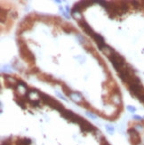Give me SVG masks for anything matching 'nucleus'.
<instances>
[{
  "label": "nucleus",
  "instance_id": "obj_1",
  "mask_svg": "<svg viewBox=\"0 0 144 145\" xmlns=\"http://www.w3.org/2000/svg\"><path fill=\"white\" fill-rule=\"evenodd\" d=\"M39 96H40V98L41 100L43 101L45 104H46L48 105L49 107H51L52 109H54L58 110L59 112L62 113V112L64 111L65 109L64 107L62 106V104H61L58 101H56L55 99L52 98L51 96L48 95V94H45V93H39Z\"/></svg>",
  "mask_w": 144,
  "mask_h": 145
},
{
  "label": "nucleus",
  "instance_id": "obj_2",
  "mask_svg": "<svg viewBox=\"0 0 144 145\" xmlns=\"http://www.w3.org/2000/svg\"><path fill=\"white\" fill-rule=\"evenodd\" d=\"M20 55L21 59H23L28 65H33L35 62V57L33 54L30 52V50L28 49L27 45L23 42H21L20 44Z\"/></svg>",
  "mask_w": 144,
  "mask_h": 145
},
{
  "label": "nucleus",
  "instance_id": "obj_3",
  "mask_svg": "<svg viewBox=\"0 0 144 145\" xmlns=\"http://www.w3.org/2000/svg\"><path fill=\"white\" fill-rule=\"evenodd\" d=\"M108 59L110 60V62H112V64H113L114 68H115V70H116L117 71H118L121 68L124 67V66L126 65L124 57L121 56L119 54H117V53L116 52H114L113 54H112V55H111Z\"/></svg>",
  "mask_w": 144,
  "mask_h": 145
},
{
  "label": "nucleus",
  "instance_id": "obj_4",
  "mask_svg": "<svg viewBox=\"0 0 144 145\" xmlns=\"http://www.w3.org/2000/svg\"><path fill=\"white\" fill-rule=\"evenodd\" d=\"M61 114H62V116L65 119L69 120L70 122H73V123L79 124L80 122H81V120L83 119V118H81V117L77 114H75L74 112H72L71 110H68V109H65L64 111L62 112V113H61Z\"/></svg>",
  "mask_w": 144,
  "mask_h": 145
},
{
  "label": "nucleus",
  "instance_id": "obj_5",
  "mask_svg": "<svg viewBox=\"0 0 144 145\" xmlns=\"http://www.w3.org/2000/svg\"><path fill=\"white\" fill-rule=\"evenodd\" d=\"M128 134L130 135L131 143L134 145H138L141 143V137H140L139 132L136 131L134 128H130L128 129Z\"/></svg>",
  "mask_w": 144,
  "mask_h": 145
},
{
  "label": "nucleus",
  "instance_id": "obj_6",
  "mask_svg": "<svg viewBox=\"0 0 144 145\" xmlns=\"http://www.w3.org/2000/svg\"><path fill=\"white\" fill-rule=\"evenodd\" d=\"M78 125H79L80 129H81V131H82V132L88 133V132H93V131H94V130H95V127H94V126H93V125H92L91 123H89L88 121L85 120L84 118L81 120V122H80Z\"/></svg>",
  "mask_w": 144,
  "mask_h": 145
},
{
  "label": "nucleus",
  "instance_id": "obj_7",
  "mask_svg": "<svg viewBox=\"0 0 144 145\" xmlns=\"http://www.w3.org/2000/svg\"><path fill=\"white\" fill-rule=\"evenodd\" d=\"M77 22H78V25H79V26L82 28L83 30L85 31V32L87 34V35H89V36H92V37H93V36L95 35L94 31L92 29V28L90 27V25H88V23L85 21H84V20H78V21H77Z\"/></svg>",
  "mask_w": 144,
  "mask_h": 145
},
{
  "label": "nucleus",
  "instance_id": "obj_8",
  "mask_svg": "<svg viewBox=\"0 0 144 145\" xmlns=\"http://www.w3.org/2000/svg\"><path fill=\"white\" fill-rule=\"evenodd\" d=\"M93 38L94 39V41L95 43L97 44L98 45V48L100 50H102L104 47H105V43H104V38H103L102 36H100V34H96L93 36Z\"/></svg>",
  "mask_w": 144,
  "mask_h": 145
},
{
  "label": "nucleus",
  "instance_id": "obj_9",
  "mask_svg": "<svg viewBox=\"0 0 144 145\" xmlns=\"http://www.w3.org/2000/svg\"><path fill=\"white\" fill-rule=\"evenodd\" d=\"M38 78L45 81V82H51V81H53V78L50 75H46V74H42L41 76H38Z\"/></svg>",
  "mask_w": 144,
  "mask_h": 145
},
{
  "label": "nucleus",
  "instance_id": "obj_10",
  "mask_svg": "<svg viewBox=\"0 0 144 145\" xmlns=\"http://www.w3.org/2000/svg\"><path fill=\"white\" fill-rule=\"evenodd\" d=\"M62 91L65 93V94L66 95H69V96H70L71 95V93H72V92L70 91V89L69 87H68L66 85H64V84H62Z\"/></svg>",
  "mask_w": 144,
  "mask_h": 145
},
{
  "label": "nucleus",
  "instance_id": "obj_11",
  "mask_svg": "<svg viewBox=\"0 0 144 145\" xmlns=\"http://www.w3.org/2000/svg\"><path fill=\"white\" fill-rule=\"evenodd\" d=\"M6 13H7L6 11L4 10V9H1V22H2V23L5 22V18H6Z\"/></svg>",
  "mask_w": 144,
  "mask_h": 145
},
{
  "label": "nucleus",
  "instance_id": "obj_12",
  "mask_svg": "<svg viewBox=\"0 0 144 145\" xmlns=\"http://www.w3.org/2000/svg\"><path fill=\"white\" fill-rule=\"evenodd\" d=\"M134 129L136 130V131H138V132H142L143 131V127H142V125H140V124H136L135 126H134Z\"/></svg>",
  "mask_w": 144,
  "mask_h": 145
},
{
  "label": "nucleus",
  "instance_id": "obj_13",
  "mask_svg": "<svg viewBox=\"0 0 144 145\" xmlns=\"http://www.w3.org/2000/svg\"><path fill=\"white\" fill-rule=\"evenodd\" d=\"M106 129H107V131H108L109 134H111V135H113L114 134V127H112V126H110V125H106Z\"/></svg>",
  "mask_w": 144,
  "mask_h": 145
},
{
  "label": "nucleus",
  "instance_id": "obj_14",
  "mask_svg": "<svg viewBox=\"0 0 144 145\" xmlns=\"http://www.w3.org/2000/svg\"><path fill=\"white\" fill-rule=\"evenodd\" d=\"M127 109H128L130 112H132V113H134V112L136 111V108H135V107H134V106H131V105L127 106Z\"/></svg>",
  "mask_w": 144,
  "mask_h": 145
},
{
  "label": "nucleus",
  "instance_id": "obj_15",
  "mask_svg": "<svg viewBox=\"0 0 144 145\" xmlns=\"http://www.w3.org/2000/svg\"><path fill=\"white\" fill-rule=\"evenodd\" d=\"M86 116H88L89 118H91L92 119H96V116L94 114H93L90 111H86Z\"/></svg>",
  "mask_w": 144,
  "mask_h": 145
},
{
  "label": "nucleus",
  "instance_id": "obj_16",
  "mask_svg": "<svg viewBox=\"0 0 144 145\" xmlns=\"http://www.w3.org/2000/svg\"><path fill=\"white\" fill-rule=\"evenodd\" d=\"M100 145H110V144L105 140V138H102V140L100 142Z\"/></svg>",
  "mask_w": 144,
  "mask_h": 145
},
{
  "label": "nucleus",
  "instance_id": "obj_17",
  "mask_svg": "<svg viewBox=\"0 0 144 145\" xmlns=\"http://www.w3.org/2000/svg\"><path fill=\"white\" fill-rule=\"evenodd\" d=\"M38 103H39V101H31V104L33 105V106H38Z\"/></svg>",
  "mask_w": 144,
  "mask_h": 145
},
{
  "label": "nucleus",
  "instance_id": "obj_18",
  "mask_svg": "<svg viewBox=\"0 0 144 145\" xmlns=\"http://www.w3.org/2000/svg\"><path fill=\"white\" fill-rule=\"evenodd\" d=\"M134 119H136V120H142V117H140V116H137V115H135V116H134Z\"/></svg>",
  "mask_w": 144,
  "mask_h": 145
},
{
  "label": "nucleus",
  "instance_id": "obj_19",
  "mask_svg": "<svg viewBox=\"0 0 144 145\" xmlns=\"http://www.w3.org/2000/svg\"><path fill=\"white\" fill-rule=\"evenodd\" d=\"M57 95H59V97H61V98H62V100H65V101H66V98H64L63 96H62V94H60L59 93H57Z\"/></svg>",
  "mask_w": 144,
  "mask_h": 145
},
{
  "label": "nucleus",
  "instance_id": "obj_20",
  "mask_svg": "<svg viewBox=\"0 0 144 145\" xmlns=\"http://www.w3.org/2000/svg\"><path fill=\"white\" fill-rule=\"evenodd\" d=\"M138 145H143V144H142V143H140V144H138Z\"/></svg>",
  "mask_w": 144,
  "mask_h": 145
}]
</instances>
